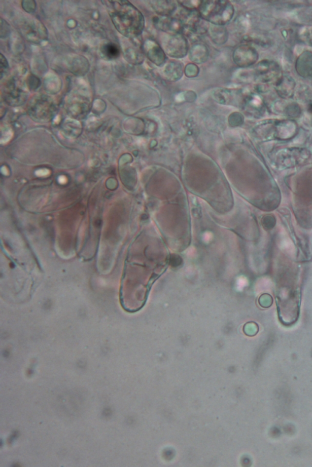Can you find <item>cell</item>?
Returning <instances> with one entry per match:
<instances>
[{"instance_id":"cell-4","label":"cell","mask_w":312,"mask_h":467,"mask_svg":"<svg viewBox=\"0 0 312 467\" xmlns=\"http://www.w3.org/2000/svg\"><path fill=\"white\" fill-rule=\"evenodd\" d=\"M4 96L5 101L12 106H19L26 102L28 99V93L16 84L13 80L6 85Z\"/></svg>"},{"instance_id":"cell-14","label":"cell","mask_w":312,"mask_h":467,"mask_svg":"<svg viewBox=\"0 0 312 467\" xmlns=\"http://www.w3.org/2000/svg\"><path fill=\"white\" fill-rule=\"evenodd\" d=\"M199 68L195 63H189L184 68V73L188 77H195L198 75Z\"/></svg>"},{"instance_id":"cell-9","label":"cell","mask_w":312,"mask_h":467,"mask_svg":"<svg viewBox=\"0 0 312 467\" xmlns=\"http://www.w3.org/2000/svg\"><path fill=\"white\" fill-rule=\"evenodd\" d=\"M184 72V65L177 60H171L165 66L163 69V76L169 81L175 82L180 80Z\"/></svg>"},{"instance_id":"cell-8","label":"cell","mask_w":312,"mask_h":467,"mask_svg":"<svg viewBox=\"0 0 312 467\" xmlns=\"http://www.w3.org/2000/svg\"><path fill=\"white\" fill-rule=\"evenodd\" d=\"M240 93L234 89H220L214 93V97L217 102L221 104L234 105L236 102H244Z\"/></svg>"},{"instance_id":"cell-16","label":"cell","mask_w":312,"mask_h":467,"mask_svg":"<svg viewBox=\"0 0 312 467\" xmlns=\"http://www.w3.org/2000/svg\"><path fill=\"white\" fill-rule=\"evenodd\" d=\"M9 68L8 62L7 59L1 54V77H4V74H6Z\"/></svg>"},{"instance_id":"cell-10","label":"cell","mask_w":312,"mask_h":467,"mask_svg":"<svg viewBox=\"0 0 312 467\" xmlns=\"http://www.w3.org/2000/svg\"><path fill=\"white\" fill-rule=\"evenodd\" d=\"M208 56V48L204 44L194 45L190 51V59L193 63H198V64H201L207 61Z\"/></svg>"},{"instance_id":"cell-5","label":"cell","mask_w":312,"mask_h":467,"mask_svg":"<svg viewBox=\"0 0 312 467\" xmlns=\"http://www.w3.org/2000/svg\"><path fill=\"white\" fill-rule=\"evenodd\" d=\"M232 57L236 65L245 68L254 64L258 59V54L254 48L241 45L234 50Z\"/></svg>"},{"instance_id":"cell-3","label":"cell","mask_w":312,"mask_h":467,"mask_svg":"<svg viewBox=\"0 0 312 467\" xmlns=\"http://www.w3.org/2000/svg\"><path fill=\"white\" fill-rule=\"evenodd\" d=\"M163 49L169 56L181 59L187 55L189 45L186 37L181 34H169L163 39Z\"/></svg>"},{"instance_id":"cell-2","label":"cell","mask_w":312,"mask_h":467,"mask_svg":"<svg viewBox=\"0 0 312 467\" xmlns=\"http://www.w3.org/2000/svg\"><path fill=\"white\" fill-rule=\"evenodd\" d=\"M199 16L215 26H222L231 21L234 15V8L229 2L202 1L198 10Z\"/></svg>"},{"instance_id":"cell-7","label":"cell","mask_w":312,"mask_h":467,"mask_svg":"<svg viewBox=\"0 0 312 467\" xmlns=\"http://www.w3.org/2000/svg\"><path fill=\"white\" fill-rule=\"evenodd\" d=\"M153 23L157 29L170 34H180L183 29V23L180 20L169 16H159L154 17Z\"/></svg>"},{"instance_id":"cell-12","label":"cell","mask_w":312,"mask_h":467,"mask_svg":"<svg viewBox=\"0 0 312 467\" xmlns=\"http://www.w3.org/2000/svg\"><path fill=\"white\" fill-rule=\"evenodd\" d=\"M212 38L217 44L223 45L228 40V32L222 26H215L211 28Z\"/></svg>"},{"instance_id":"cell-17","label":"cell","mask_w":312,"mask_h":467,"mask_svg":"<svg viewBox=\"0 0 312 467\" xmlns=\"http://www.w3.org/2000/svg\"><path fill=\"white\" fill-rule=\"evenodd\" d=\"M28 84L30 89L36 90L40 86V81L37 77L33 76L32 78H30Z\"/></svg>"},{"instance_id":"cell-1","label":"cell","mask_w":312,"mask_h":467,"mask_svg":"<svg viewBox=\"0 0 312 467\" xmlns=\"http://www.w3.org/2000/svg\"><path fill=\"white\" fill-rule=\"evenodd\" d=\"M108 13L121 34L128 38L140 35L145 28V19L141 11L128 1L104 2Z\"/></svg>"},{"instance_id":"cell-15","label":"cell","mask_w":312,"mask_h":467,"mask_svg":"<svg viewBox=\"0 0 312 467\" xmlns=\"http://www.w3.org/2000/svg\"><path fill=\"white\" fill-rule=\"evenodd\" d=\"M1 29V38H4L8 37L10 33V26L4 19H2Z\"/></svg>"},{"instance_id":"cell-13","label":"cell","mask_w":312,"mask_h":467,"mask_svg":"<svg viewBox=\"0 0 312 467\" xmlns=\"http://www.w3.org/2000/svg\"><path fill=\"white\" fill-rule=\"evenodd\" d=\"M103 56L108 59H117L120 55V50L116 44H107L103 45L101 48Z\"/></svg>"},{"instance_id":"cell-11","label":"cell","mask_w":312,"mask_h":467,"mask_svg":"<svg viewBox=\"0 0 312 467\" xmlns=\"http://www.w3.org/2000/svg\"><path fill=\"white\" fill-rule=\"evenodd\" d=\"M154 10L159 16H169L177 10V5L175 2L169 1H156L151 2Z\"/></svg>"},{"instance_id":"cell-6","label":"cell","mask_w":312,"mask_h":467,"mask_svg":"<svg viewBox=\"0 0 312 467\" xmlns=\"http://www.w3.org/2000/svg\"><path fill=\"white\" fill-rule=\"evenodd\" d=\"M144 51L148 59L156 66H160L166 61V54L163 48L153 39H148L144 44Z\"/></svg>"}]
</instances>
